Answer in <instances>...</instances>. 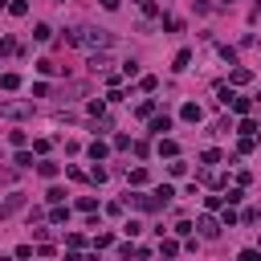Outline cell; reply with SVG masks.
I'll return each mask as SVG.
<instances>
[{
  "mask_svg": "<svg viewBox=\"0 0 261 261\" xmlns=\"http://www.w3.org/2000/svg\"><path fill=\"white\" fill-rule=\"evenodd\" d=\"M200 160H204V163H208V167H212V163H221V151H217V147H208V151H204V155H200Z\"/></svg>",
  "mask_w": 261,
  "mask_h": 261,
  "instance_id": "e0dca14e",
  "label": "cell"
},
{
  "mask_svg": "<svg viewBox=\"0 0 261 261\" xmlns=\"http://www.w3.org/2000/svg\"><path fill=\"white\" fill-rule=\"evenodd\" d=\"M229 106L237 110V115H249V110H253V102H249V98H237V94H233V102H229Z\"/></svg>",
  "mask_w": 261,
  "mask_h": 261,
  "instance_id": "52a82bcc",
  "label": "cell"
},
{
  "mask_svg": "<svg viewBox=\"0 0 261 261\" xmlns=\"http://www.w3.org/2000/svg\"><path fill=\"white\" fill-rule=\"evenodd\" d=\"M4 4H8V0H0V8H4Z\"/></svg>",
  "mask_w": 261,
  "mask_h": 261,
  "instance_id": "484cf974",
  "label": "cell"
},
{
  "mask_svg": "<svg viewBox=\"0 0 261 261\" xmlns=\"http://www.w3.org/2000/svg\"><path fill=\"white\" fill-rule=\"evenodd\" d=\"M17 167H33V155L29 151H17Z\"/></svg>",
  "mask_w": 261,
  "mask_h": 261,
  "instance_id": "603a6c76",
  "label": "cell"
},
{
  "mask_svg": "<svg viewBox=\"0 0 261 261\" xmlns=\"http://www.w3.org/2000/svg\"><path fill=\"white\" fill-rule=\"evenodd\" d=\"M151 131H155V135H163V131H172V119H167V115H160V119H151Z\"/></svg>",
  "mask_w": 261,
  "mask_h": 261,
  "instance_id": "9c48e42d",
  "label": "cell"
},
{
  "mask_svg": "<svg viewBox=\"0 0 261 261\" xmlns=\"http://www.w3.org/2000/svg\"><path fill=\"white\" fill-rule=\"evenodd\" d=\"M176 151H180V143H176V139H163V135H160V155L176 160Z\"/></svg>",
  "mask_w": 261,
  "mask_h": 261,
  "instance_id": "277c9868",
  "label": "cell"
},
{
  "mask_svg": "<svg viewBox=\"0 0 261 261\" xmlns=\"http://www.w3.org/2000/svg\"><path fill=\"white\" fill-rule=\"evenodd\" d=\"M160 253H167V257H176V253H180V245H176V241H163V245H160Z\"/></svg>",
  "mask_w": 261,
  "mask_h": 261,
  "instance_id": "7402d4cb",
  "label": "cell"
},
{
  "mask_svg": "<svg viewBox=\"0 0 261 261\" xmlns=\"http://www.w3.org/2000/svg\"><path fill=\"white\" fill-rule=\"evenodd\" d=\"M13 180H17V172H13V167H0V184H13Z\"/></svg>",
  "mask_w": 261,
  "mask_h": 261,
  "instance_id": "cb8c5ba5",
  "label": "cell"
},
{
  "mask_svg": "<svg viewBox=\"0 0 261 261\" xmlns=\"http://www.w3.org/2000/svg\"><path fill=\"white\" fill-rule=\"evenodd\" d=\"M49 221H58V224H61V221H70V208H61V204H53V212H49Z\"/></svg>",
  "mask_w": 261,
  "mask_h": 261,
  "instance_id": "8fae6325",
  "label": "cell"
},
{
  "mask_svg": "<svg viewBox=\"0 0 261 261\" xmlns=\"http://www.w3.org/2000/svg\"><path fill=\"white\" fill-rule=\"evenodd\" d=\"M196 229L204 233V237H217L221 229H217V221H212V217H200V224H196Z\"/></svg>",
  "mask_w": 261,
  "mask_h": 261,
  "instance_id": "5b68a950",
  "label": "cell"
},
{
  "mask_svg": "<svg viewBox=\"0 0 261 261\" xmlns=\"http://www.w3.org/2000/svg\"><path fill=\"white\" fill-rule=\"evenodd\" d=\"M224 4H229V0H224Z\"/></svg>",
  "mask_w": 261,
  "mask_h": 261,
  "instance_id": "4316f807",
  "label": "cell"
},
{
  "mask_svg": "<svg viewBox=\"0 0 261 261\" xmlns=\"http://www.w3.org/2000/svg\"><path fill=\"white\" fill-rule=\"evenodd\" d=\"M0 86H4V90H17V86H20V74H4V78H0Z\"/></svg>",
  "mask_w": 261,
  "mask_h": 261,
  "instance_id": "9a60e30c",
  "label": "cell"
},
{
  "mask_svg": "<svg viewBox=\"0 0 261 261\" xmlns=\"http://www.w3.org/2000/svg\"><path fill=\"white\" fill-rule=\"evenodd\" d=\"M20 208H25V196L17 192V196H8L4 204H0V221H4V217H13V212H20Z\"/></svg>",
  "mask_w": 261,
  "mask_h": 261,
  "instance_id": "7a4b0ae2",
  "label": "cell"
},
{
  "mask_svg": "<svg viewBox=\"0 0 261 261\" xmlns=\"http://www.w3.org/2000/svg\"><path fill=\"white\" fill-rule=\"evenodd\" d=\"M33 37H37V41H49L53 29H49V25H37V29H33Z\"/></svg>",
  "mask_w": 261,
  "mask_h": 261,
  "instance_id": "ac0fdd59",
  "label": "cell"
},
{
  "mask_svg": "<svg viewBox=\"0 0 261 261\" xmlns=\"http://www.w3.org/2000/svg\"><path fill=\"white\" fill-rule=\"evenodd\" d=\"M78 208H82V212H94L98 200H94V196H82V200H78Z\"/></svg>",
  "mask_w": 261,
  "mask_h": 261,
  "instance_id": "d6986e66",
  "label": "cell"
},
{
  "mask_svg": "<svg viewBox=\"0 0 261 261\" xmlns=\"http://www.w3.org/2000/svg\"><path fill=\"white\" fill-rule=\"evenodd\" d=\"M102 8H119V0H102Z\"/></svg>",
  "mask_w": 261,
  "mask_h": 261,
  "instance_id": "d4e9b609",
  "label": "cell"
},
{
  "mask_svg": "<svg viewBox=\"0 0 261 261\" xmlns=\"http://www.w3.org/2000/svg\"><path fill=\"white\" fill-rule=\"evenodd\" d=\"M188 61H192V53H188V49H180V53H176V65H172V70H188Z\"/></svg>",
  "mask_w": 261,
  "mask_h": 261,
  "instance_id": "4fadbf2b",
  "label": "cell"
},
{
  "mask_svg": "<svg viewBox=\"0 0 261 261\" xmlns=\"http://www.w3.org/2000/svg\"><path fill=\"white\" fill-rule=\"evenodd\" d=\"M180 119H184V122H200V119H204V110L196 106V102H188V106L180 110Z\"/></svg>",
  "mask_w": 261,
  "mask_h": 261,
  "instance_id": "3957f363",
  "label": "cell"
},
{
  "mask_svg": "<svg viewBox=\"0 0 261 261\" xmlns=\"http://www.w3.org/2000/svg\"><path fill=\"white\" fill-rule=\"evenodd\" d=\"M45 196H49V204H61V200H65V192H61V188H49Z\"/></svg>",
  "mask_w": 261,
  "mask_h": 261,
  "instance_id": "44dd1931",
  "label": "cell"
},
{
  "mask_svg": "<svg viewBox=\"0 0 261 261\" xmlns=\"http://www.w3.org/2000/svg\"><path fill=\"white\" fill-rule=\"evenodd\" d=\"M0 115H4V119H29L33 106H29V102H0Z\"/></svg>",
  "mask_w": 261,
  "mask_h": 261,
  "instance_id": "6da1fadb",
  "label": "cell"
},
{
  "mask_svg": "<svg viewBox=\"0 0 261 261\" xmlns=\"http://www.w3.org/2000/svg\"><path fill=\"white\" fill-rule=\"evenodd\" d=\"M8 143H13V147H25V131H8Z\"/></svg>",
  "mask_w": 261,
  "mask_h": 261,
  "instance_id": "ffe728a7",
  "label": "cell"
},
{
  "mask_svg": "<svg viewBox=\"0 0 261 261\" xmlns=\"http://www.w3.org/2000/svg\"><path fill=\"white\" fill-rule=\"evenodd\" d=\"M106 151H110V147H106V143H98V139H94V143H90V160H94V163H98V160H106Z\"/></svg>",
  "mask_w": 261,
  "mask_h": 261,
  "instance_id": "8992f818",
  "label": "cell"
},
{
  "mask_svg": "<svg viewBox=\"0 0 261 261\" xmlns=\"http://www.w3.org/2000/svg\"><path fill=\"white\" fill-rule=\"evenodd\" d=\"M249 78H253V74H249V70H245V65H237V70H233V86H245V82H249Z\"/></svg>",
  "mask_w": 261,
  "mask_h": 261,
  "instance_id": "30bf717a",
  "label": "cell"
},
{
  "mask_svg": "<svg viewBox=\"0 0 261 261\" xmlns=\"http://www.w3.org/2000/svg\"><path fill=\"white\" fill-rule=\"evenodd\" d=\"M37 172H41L45 180H53V176H58V163H53V160H41V163H37Z\"/></svg>",
  "mask_w": 261,
  "mask_h": 261,
  "instance_id": "ba28073f",
  "label": "cell"
},
{
  "mask_svg": "<svg viewBox=\"0 0 261 261\" xmlns=\"http://www.w3.org/2000/svg\"><path fill=\"white\" fill-rule=\"evenodd\" d=\"M41 74H65V65H53V61H37Z\"/></svg>",
  "mask_w": 261,
  "mask_h": 261,
  "instance_id": "5bb4252c",
  "label": "cell"
},
{
  "mask_svg": "<svg viewBox=\"0 0 261 261\" xmlns=\"http://www.w3.org/2000/svg\"><path fill=\"white\" fill-rule=\"evenodd\" d=\"M106 65H110V58H106V53H98V58H90V70H94V74H98V70H106Z\"/></svg>",
  "mask_w": 261,
  "mask_h": 261,
  "instance_id": "7c38bea8",
  "label": "cell"
},
{
  "mask_svg": "<svg viewBox=\"0 0 261 261\" xmlns=\"http://www.w3.org/2000/svg\"><path fill=\"white\" fill-rule=\"evenodd\" d=\"M8 13H13V17H25L29 4H25V0H13V4H8Z\"/></svg>",
  "mask_w": 261,
  "mask_h": 261,
  "instance_id": "2e32d148",
  "label": "cell"
}]
</instances>
